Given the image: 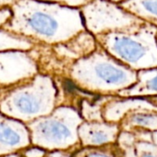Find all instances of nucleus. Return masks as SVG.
<instances>
[{
  "instance_id": "obj_1",
  "label": "nucleus",
  "mask_w": 157,
  "mask_h": 157,
  "mask_svg": "<svg viewBox=\"0 0 157 157\" xmlns=\"http://www.w3.org/2000/svg\"><path fill=\"white\" fill-rule=\"evenodd\" d=\"M3 29L31 39L38 45L65 43L85 30L80 10L41 0H17Z\"/></svg>"
},
{
  "instance_id": "obj_2",
  "label": "nucleus",
  "mask_w": 157,
  "mask_h": 157,
  "mask_svg": "<svg viewBox=\"0 0 157 157\" xmlns=\"http://www.w3.org/2000/svg\"><path fill=\"white\" fill-rule=\"evenodd\" d=\"M67 78L78 90L97 96H117L134 85L137 71L110 56L98 44L89 56L74 62Z\"/></svg>"
},
{
  "instance_id": "obj_3",
  "label": "nucleus",
  "mask_w": 157,
  "mask_h": 157,
  "mask_svg": "<svg viewBox=\"0 0 157 157\" xmlns=\"http://www.w3.org/2000/svg\"><path fill=\"white\" fill-rule=\"evenodd\" d=\"M56 98L54 77L38 73L17 86L0 92V113L27 124L51 114L56 107Z\"/></svg>"
},
{
  "instance_id": "obj_4",
  "label": "nucleus",
  "mask_w": 157,
  "mask_h": 157,
  "mask_svg": "<svg viewBox=\"0 0 157 157\" xmlns=\"http://www.w3.org/2000/svg\"><path fill=\"white\" fill-rule=\"evenodd\" d=\"M157 27L144 22L139 28L95 36L97 44L114 58L140 71L157 67Z\"/></svg>"
},
{
  "instance_id": "obj_5",
  "label": "nucleus",
  "mask_w": 157,
  "mask_h": 157,
  "mask_svg": "<svg viewBox=\"0 0 157 157\" xmlns=\"http://www.w3.org/2000/svg\"><path fill=\"white\" fill-rule=\"evenodd\" d=\"M83 122L77 109L60 105L48 116L25 124L31 138V144L47 151H70L81 148L78 128Z\"/></svg>"
},
{
  "instance_id": "obj_6",
  "label": "nucleus",
  "mask_w": 157,
  "mask_h": 157,
  "mask_svg": "<svg viewBox=\"0 0 157 157\" xmlns=\"http://www.w3.org/2000/svg\"><path fill=\"white\" fill-rule=\"evenodd\" d=\"M85 30L97 35L139 28L144 21L108 0H91L80 9Z\"/></svg>"
},
{
  "instance_id": "obj_7",
  "label": "nucleus",
  "mask_w": 157,
  "mask_h": 157,
  "mask_svg": "<svg viewBox=\"0 0 157 157\" xmlns=\"http://www.w3.org/2000/svg\"><path fill=\"white\" fill-rule=\"evenodd\" d=\"M38 73L33 50L0 52V92L17 86Z\"/></svg>"
},
{
  "instance_id": "obj_8",
  "label": "nucleus",
  "mask_w": 157,
  "mask_h": 157,
  "mask_svg": "<svg viewBox=\"0 0 157 157\" xmlns=\"http://www.w3.org/2000/svg\"><path fill=\"white\" fill-rule=\"evenodd\" d=\"M30 145L26 125L0 113V156L19 152Z\"/></svg>"
},
{
  "instance_id": "obj_9",
  "label": "nucleus",
  "mask_w": 157,
  "mask_h": 157,
  "mask_svg": "<svg viewBox=\"0 0 157 157\" xmlns=\"http://www.w3.org/2000/svg\"><path fill=\"white\" fill-rule=\"evenodd\" d=\"M121 130L118 124L83 121L78 128L81 147H98L117 143Z\"/></svg>"
},
{
  "instance_id": "obj_10",
  "label": "nucleus",
  "mask_w": 157,
  "mask_h": 157,
  "mask_svg": "<svg viewBox=\"0 0 157 157\" xmlns=\"http://www.w3.org/2000/svg\"><path fill=\"white\" fill-rule=\"evenodd\" d=\"M139 110L157 112V106L151 104L148 98L111 96L102 108V117L105 122L118 124L125 116Z\"/></svg>"
},
{
  "instance_id": "obj_11",
  "label": "nucleus",
  "mask_w": 157,
  "mask_h": 157,
  "mask_svg": "<svg viewBox=\"0 0 157 157\" xmlns=\"http://www.w3.org/2000/svg\"><path fill=\"white\" fill-rule=\"evenodd\" d=\"M117 96L123 98H149L157 96V67L137 71L136 83L120 92Z\"/></svg>"
},
{
  "instance_id": "obj_12",
  "label": "nucleus",
  "mask_w": 157,
  "mask_h": 157,
  "mask_svg": "<svg viewBox=\"0 0 157 157\" xmlns=\"http://www.w3.org/2000/svg\"><path fill=\"white\" fill-rule=\"evenodd\" d=\"M120 130L131 134L140 131H157V112L139 110L125 116L118 123Z\"/></svg>"
},
{
  "instance_id": "obj_13",
  "label": "nucleus",
  "mask_w": 157,
  "mask_h": 157,
  "mask_svg": "<svg viewBox=\"0 0 157 157\" xmlns=\"http://www.w3.org/2000/svg\"><path fill=\"white\" fill-rule=\"evenodd\" d=\"M118 6L144 22L157 27V0H126Z\"/></svg>"
},
{
  "instance_id": "obj_14",
  "label": "nucleus",
  "mask_w": 157,
  "mask_h": 157,
  "mask_svg": "<svg viewBox=\"0 0 157 157\" xmlns=\"http://www.w3.org/2000/svg\"><path fill=\"white\" fill-rule=\"evenodd\" d=\"M37 45L29 38L0 28V52L32 51Z\"/></svg>"
},
{
  "instance_id": "obj_15",
  "label": "nucleus",
  "mask_w": 157,
  "mask_h": 157,
  "mask_svg": "<svg viewBox=\"0 0 157 157\" xmlns=\"http://www.w3.org/2000/svg\"><path fill=\"white\" fill-rule=\"evenodd\" d=\"M71 157H124V155L120 147L113 143L98 147H81L72 152Z\"/></svg>"
},
{
  "instance_id": "obj_16",
  "label": "nucleus",
  "mask_w": 157,
  "mask_h": 157,
  "mask_svg": "<svg viewBox=\"0 0 157 157\" xmlns=\"http://www.w3.org/2000/svg\"><path fill=\"white\" fill-rule=\"evenodd\" d=\"M41 1L52 2V3H56L64 7L80 10L83 6H85L87 3H89L91 0H41Z\"/></svg>"
},
{
  "instance_id": "obj_17",
  "label": "nucleus",
  "mask_w": 157,
  "mask_h": 157,
  "mask_svg": "<svg viewBox=\"0 0 157 157\" xmlns=\"http://www.w3.org/2000/svg\"><path fill=\"white\" fill-rule=\"evenodd\" d=\"M47 151L39 148L37 146H33V145H30L27 148L22 149L21 151H20L18 153L21 156V157H45V155L47 154Z\"/></svg>"
},
{
  "instance_id": "obj_18",
  "label": "nucleus",
  "mask_w": 157,
  "mask_h": 157,
  "mask_svg": "<svg viewBox=\"0 0 157 157\" xmlns=\"http://www.w3.org/2000/svg\"><path fill=\"white\" fill-rule=\"evenodd\" d=\"M11 17V11L10 8L0 10V28H2Z\"/></svg>"
},
{
  "instance_id": "obj_19",
  "label": "nucleus",
  "mask_w": 157,
  "mask_h": 157,
  "mask_svg": "<svg viewBox=\"0 0 157 157\" xmlns=\"http://www.w3.org/2000/svg\"><path fill=\"white\" fill-rule=\"evenodd\" d=\"M73 151H48L45 157H71Z\"/></svg>"
},
{
  "instance_id": "obj_20",
  "label": "nucleus",
  "mask_w": 157,
  "mask_h": 157,
  "mask_svg": "<svg viewBox=\"0 0 157 157\" xmlns=\"http://www.w3.org/2000/svg\"><path fill=\"white\" fill-rule=\"evenodd\" d=\"M16 1H17V0H0V10L10 8Z\"/></svg>"
},
{
  "instance_id": "obj_21",
  "label": "nucleus",
  "mask_w": 157,
  "mask_h": 157,
  "mask_svg": "<svg viewBox=\"0 0 157 157\" xmlns=\"http://www.w3.org/2000/svg\"><path fill=\"white\" fill-rule=\"evenodd\" d=\"M139 157H157L156 155H154L151 152H148V151H142Z\"/></svg>"
},
{
  "instance_id": "obj_22",
  "label": "nucleus",
  "mask_w": 157,
  "mask_h": 157,
  "mask_svg": "<svg viewBox=\"0 0 157 157\" xmlns=\"http://www.w3.org/2000/svg\"><path fill=\"white\" fill-rule=\"evenodd\" d=\"M149 99V101L151 103V104H153L154 105H156L157 106V96H153V97H149L148 98Z\"/></svg>"
},
{
  "instance_id": "obj_23",
  "label": "nucleus",
  "mask_w": 157,
  "mask_h": 157,
  "mask_svg": "<svg viewBox=\"0 0 157 157\" xmlns=\"http://www.w3.org/2000/svg\"><path fill=\"white\" fill-rule=\"evenodd\" d=\"M0 157H21V156L18 152H16V153H11V154H8V155H2Z\"/></svg>"
},
{
  "instance_id": "obj_24",
  "label": "nucleus",
  "mask_w": 157,
  "mask_h": 157,
  "mask_svg": "<svg viewBox=\"0 0 157 157\" xmlns=\"http://www.w3.org/2000/svg\"><path fill=\"white\" fill-rule=\"evenodd\" d=\"M152 140H153V141L157 144V131H155V132H153V135H152Z\"/></svg>"
},
{
  "instance_id": "obj_25",
  "label": "nucleus",
  "mask_w": 157,
  "mask_h": 157,
  "mask_svg": "<svg viewBox=\"0 0 157 157\" xmlns=\"http://www.w3.org/2000/svg\"><path fill=\"white\" fill-rule=\"evenodd\" d=\"M110 2H113V3H116V4H119L123 1H126V0H108Z\"/></svg>"
},
{
  "instance_id": "obj_26",
  "label": "nucleus",
  "mask_w": 157,
  "mask_h": 157,
  "mask_svg": "<svg viewBox=\"0 0 157 157\" xmlns=\"http://www.w3.org/2000/svg\"><path fill=\"white\" fill-rule=\"evenodd\" d=\"M156 41H157V34H156Z\"/></svg>"
}]
</instances>
